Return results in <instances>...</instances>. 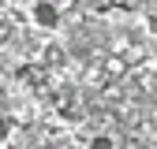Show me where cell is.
Returning a JSON list of instances; mask_svg holds the SVG:
<instances>
[{
    "mask_svg": "<svg viewBox=\"0 0 157 149\" xmlns=\"http://www.w3.org/2000/svg\"><path fill=\"white\" fill-rule=\"evenodd\" d=\"M30 19H34L37 30H56V26H60V8H56L52 0H34Z\"/></svg>",
    "mask_w": 157,
    "mask_h": 149,
    "instance_id": "obj_1",
    "label": "cell"
},
{
    "mask_svg": "<svg viewBox=\"0 0 157 149\" xmlns=\"http://www.w3.org/2000/svg\"><path fill=\"white\" fill-rule=\"evenodd\" d=\"M90 149H116V142H112V134H94Z\"/></svg>",
    "mask_w": 157,
    "mask_h": 149,
    "instance_id": "obj_2",
    "label": "cell"
},
{
    "mask_svg": "<svg viewBox=\"0 0 157 149\" xmlns=\"http://www.w3.org/2000/svg\"><path fill=\"white\" fill-rule=\"evenodd\" d=\"M11 127H15V123H11L8 116H0V145L8 142V134H11Z\"/></svg>",
    "mask_w": 157,
    "mask_h": 149,
    "instance_id": "obj_3",
    "label": "cell"
}]
</instances>
